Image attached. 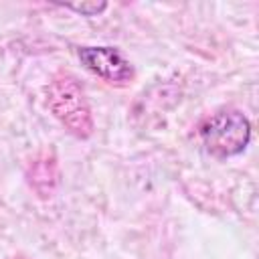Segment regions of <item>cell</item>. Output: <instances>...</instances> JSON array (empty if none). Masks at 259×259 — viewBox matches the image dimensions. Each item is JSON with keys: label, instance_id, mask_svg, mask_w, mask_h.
<instances>
[{"label": "cell", "instance_id": "6da1fadb", "mask_svg": "<svg viewBox=\"0 0 259 259\" xmlns=\"http://www.w3.org/2000/svg\"><path fill=\"white\" fill-rule=\"evenodd\" d=\"M49 107L53 115L75 138L87 140L93 134V117L81 83L69 75L59 73L49 85Z\"/></svg>", "mask_w": 259, "mask_h": 259}, {"label": "cell", "instance_id": "7a4b0ae2", "mask_svg": "<svg viewBox=\"0 0 259 259\" xmlns=\"http://www.w3.org/2000/svg\"><path fill=\"white\" fill-rule=\"evenodd\" d=\"M204 150L214 158H231L241 154L251 138V123L237 109H223L206 117L198 127Z\"/></svg>", "mask_w": 259, "mask_h": 259}, {"label": "cell", "instance_id": "3957f363", "mask_svg": "<svg viewBox=\"0 0 259 259\" xmlns=\"http://www.w3.org/2000/svg\"><path fill=\"white\" fill-rule=\"evenodd\" d=\"M77 57L87 71L101 77L109 85L125 87L136 77L132 63L113 47H79Z\"/></svg>", "mask_w": 259, "mask_h": 259}, {"label": "cell", "instance_id": "277c9868", "mask_svg": "<svg viewBox=\"0 0 259 259\" xmlns=\"http://www.w3.org/2000/svg\"><path fill=\"white\" fill-rule=\"evenodd\" d=\"M26 180L38 198H42V200L53 198L59 188V182H61L57 158L49 152L38 154L26 168Z\"/></svg>", "mask_w": 259, "mask_h": 259}, {"label": "cell", "instance_id": "5b68a950", "mask_svg": "<svg viewBox=\"0 0 259 259\" xmlns=\"http://www.w3.org/2000/svg\"><path fill=\"white\" fill-rule=\"evenodd\" d=\"M65 6L79 12L81 16H97L107 8L105 2H77V4H65Z\"/></svg>", "mask_w": 259, "mask_h": 259}, {"label": "cell", "instance_id": "8992f818", "mask_svg": "<svg viewBox=\"0 0 259 259\" xmlns=\"http://www.w3.org/2000/svg\"><path fill=\"white\" fill-rule=\"evenodd\" d=\"M16 259H22V257H16Z\"/></svg>", "mask_w": 259, "mask_h": 259}]
</instances>
